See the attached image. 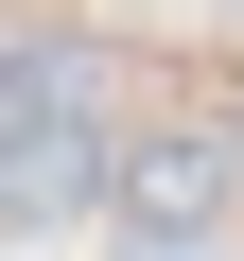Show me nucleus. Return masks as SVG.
<instances>
[{
	"label": "nucleus",
	"mask_w": 244,
	"mask_h": 261,
	"mask_svg": "<svg viewBox=\"0 0 244 261\" xmlns=\"http://www.w3.org/2000/svg\"><path fill=\"white\" fill-rule=\"evenodd\" d=\"M105 209L140 226V244H192V226H227V140H192V122L122 140V157H105Z\"/></svg>",
	"instance_id": "f257e3e1"
}]
</instances>
